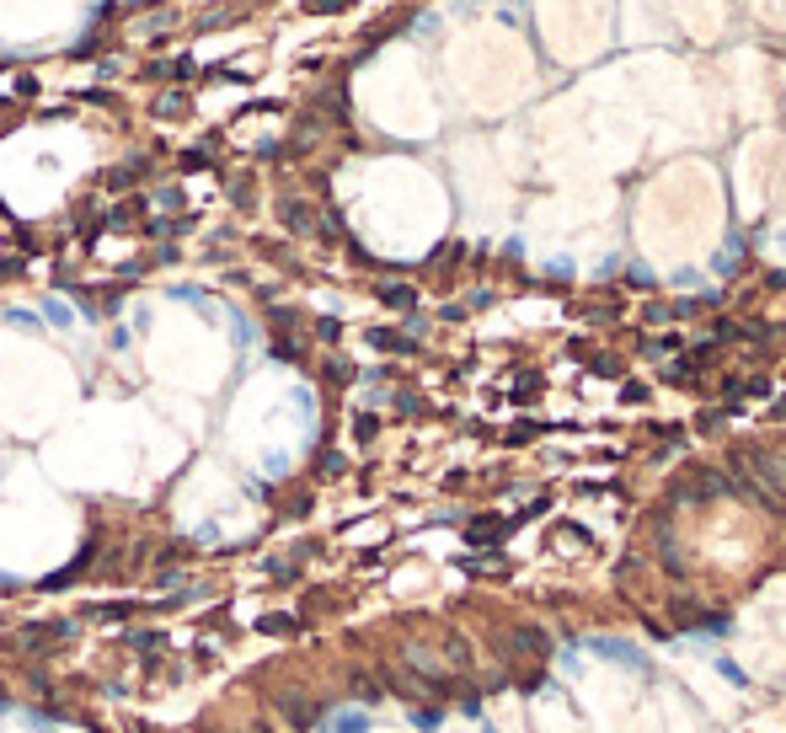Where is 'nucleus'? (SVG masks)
I'll use <instances>...</instances> for the list:
<instances>
[{"mask_svg": "<svg viewBox=\"0 0 786 733\" xmlns=\"http://www.w3.org/2000/svg\"><path fill=\"white\" fill-rule=\"evenodd\" d=\"M337 6H348V0H305V11H337Z\"/></svg>", "mask_w": 786, "mask_h": 733, "instance_id": "nucleus-1", "label": "nucleus"}]
</instances>
